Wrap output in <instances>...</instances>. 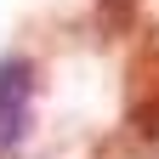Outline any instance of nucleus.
Returning <instances> with one entry per match:
<instances>
[{
	"label": "nucleus",
	"instance_id": "f257e3e1",
	"mask_svg": "<svg viewBox=\"0 0 159 159\" xmlns=\"http://www.w3.org/2000/svg\"><path fill=\"white\" fill-rule=\"evenodd\" d=\"M125 136L142 148L159 142V23H148L125 63Z\"/></svg>",
	"mask_w": 159,
	"mask_h": 159
},
{
	"label": "nucleus",
	"instance_id": "f03ea898",
	"mask_svg": "<svg viewBox=\"0 0 159 159\" xmlns=\"http://www.w3.org/2000/svg\"><path fill=\"white\" fill-rule=\"evenodd\" d=\"M40 91V68L29 63L23 51L0 57V148H17L29 136V108Z\"/></svg>",
	"mask_w": 159,
	"mask_h": 159
},
{
	"label": "nucleus",
	"instance_id": "7ed1b4c3",
	"mask_svg": "<svg viewBox=\"0 0 159 159\" xmlns=\"http://www.w3.org/2000/svg\"><path fill=\"white\" fill-rule=\"evenodd\" d=\"M136 6L142 0H97V29H102V40H119L136 29Z\"/></svg>",
	"mask_w": 159,
	"mask_h": 159
},
{
	"label": "nucleus",
	"instance_id": "20e7f679",
	"mask_svg": "<svg viewBox=\"0 0 159 159\" xmlns=\"http://www.w3.org/2000/svg\"><path fill=\"white\" fill-rule=\"evenodd\" d=\"M97 159H142V142H136V136H125V142H97Z\"/></svg>",
	"mask_w": 159,
	"mask_h": 159
}]
</instances>
